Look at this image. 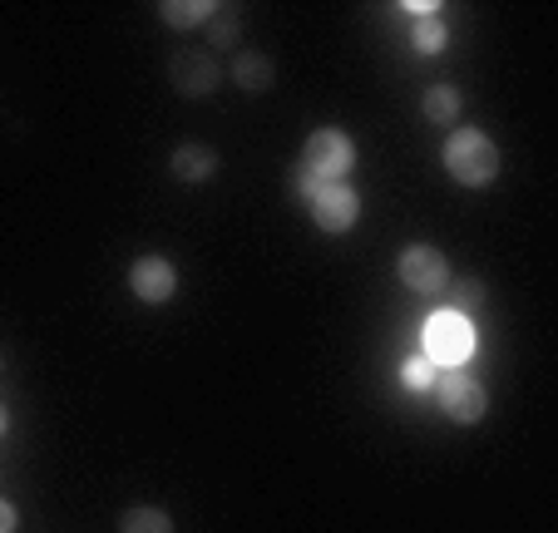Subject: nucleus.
Returning a JSON list of instances; mask_svg holds the SVG:
<instances>
[{"label": "nucleus", "instance_id": "nucleus-1", "mask_svg": "<svg viewBox=\"0 0 558 533\" xmlns=\"http://www.w3.org/2000/svg\"><path fill=\"white\" fill-rule=\"evenodd\" d=\"M440 163L460 189H489L499 178V148H495V138L480 134V129H454L440 148Z\"/></svg>", "mask_w": 558, "mask_h": 533}, {"label": "nucleus", "instance_id": "nucleus-2", "mask_svg": "<svg viewBox=\"0 0 558 533\" xmlns=\"http://www.w3.org/2000/svg\"><path fill=\"white\" fill-rule=\"evenodd\" d=\"M421 355L430 361L435 371H460L464 361L474 355V326L470 316H454V312H435L421 331Z\"/></svg>", "mask_w": 558, "mask_h": 533}, {"label": "nucleus", "instance_id": "nucleus-3", "mask_svg": "<svg viewBox=\"0 0 558 533\" xmlns=\"http://www.w3.org/2000/svg\"><path fill=\"white\" fill-rule=\"evenodd\" d=\"M296 163H302L316 183H341V178L356 168V144H351V134H341V129H316Z\"/></svg>", "mask_w": 558, "mask_h": 533}, {"label": "nucleus", "instance_id": "nucleus-4", "mask_svg": "<svg viewBox=\"0 0 558 533\" xmlns=\"http://www.w3.org/2000/svg\"><path fill=\"white\" fill-rule=\"evenodd\" d=\"M396 272H401V287H411L415 296H440L450 287V262L430 242H411L401 252V262H396Z\"/></svg>", "mask_w": 558, "mask_h": 533}, {"label": "nucleus", "instance_id": "nucleus-5", "mask_svg": "<svg viewBox=\"0 0 558 533\" xmlns=\"http://www.w3.org/2000/svg\"><path fill=\"white\" fill-rule=\"evenodd\" d=\"M435 396H440V410L454 425H480V420L489 415V390L474 376H460V371L435 380Z\"/></svg>", "mask_w": 558, "mask_h": 533}, {"label": "nucleus", "instance_id": "nucleus-6", "mask_svg": "<svg viewBox=\"0 0 558 533\" xmlns=\"http://www.w3.org/2000/svg\"><path fill=\"white\" fill-rule=\"evenodd\" d=\"M306 203H312V222L322 232H331V238L351 232V228H356V218H361V198H356V189H351V183H322V189H316Z\"/></svg>", "mask_w": 558, "mask_h": 533}, {"label": "nucleus", "instance_id": "nucleus-7", "mask_svg": "<svg viewBox=\"0 0 558 533\" xmlns=\"http://www.w3.org/2000/svg\"><path fill=\"white\" fill-rule=\"evenodd\" d=\"M129 292H134L144 306L173 302V292H179V267H173L163 252H144V257L129 267Z\"/></svg>", "mask_w": 558, "mask_h": 533}, {"label": "nucleus", "instance_id": "nucleus-8", "mask_svg": "<svg viewBox=\"0 0 558 533\" xmlns=\"http://www.w3.org/2000/svg\"><path fill=\"white\" fill-rule=\"evenodd\" d=\"M169 84L179 89L183 99H208V95H218L222 64L213 60V54L183 50V54H173V60H169Z\"/></svg>", "mask_w": 558, "mask_h": 533}, {"label": "nucleus", "instance_id": "nucleus-9", "mask_svg": "<svg viewBox=\"0 0 558 533\" xmlns=\"http://www.w3.org/2000/svg\"><path fill=\"white\" fill-rule=\"evenodd\" d=\"M218 168H222V158L213 144H179L169 158V173L179 178V183H213Z\"/></svg>", "mask_w": 558, "mask_h": 533}, {"label": "nucleus", "instance_id": "nucleus-10", "mask_svg": "<svg viewBox=\"0 0 558 533\" xmlns=\"http://www.w3.org/2000/svg\"><path fill=\"white\" fill-rule=\"evenodd\" d=\"M232 84H238L243 95H267L277 84V64L267 60L263 50H238V60H232Z\"/></svg>", "mask_w": 558, "mask_h": 533}, {"label": "nucleus", "instance_id": "nucleus-11", "mask_svg": "<svg viewBox=\"0 0 558 533\" xmlns=\"http://www.w3.org/2000/svg\"><path fill=\"white\" fill-rule=\"evenodd\" d=\"M218 15L213 0H163L158 5V21L169 25V31H193V25H208Z\"/></svg>", "mask_w": 558, "mask_h": 533}, {"label": "nucleus", "instance_id": "nucleus-12", "mask_svg": "<svg viewBox=\"0 0 558 533\" xmlns=\"http://www.w3.org/2000/svg\"><path fill=\"white\" fill-rule=\"evenodd\" d=\"M460 109H464V99H460V89H454V84H430V89H425V99H421V114L430 119V124H454V119H460Z\"/></svg>", "mask_w": 558, "mask_h": 533}, {"label": "nucleus", "instance_id": "nucleus-13", "mask_svg": "<svg viewBox=\"0 0 558 533\" xmlns=\"http://www.w3.org/2000/svg\"><path fill=\"white\" fill-rule=\"evenodd\" d=\"M119 533H173V519L154 504H138V509L119 513Z\"/></svg>", "mask_w": 558, "mask_h": 533}, {"label": "nucleus", "instance_id": "nucleus-14", "mask_svg": "<svg viewBox=\"0 0 558 533\" xmlns=\"http://www.w3.org/2000/svg\"><path fill=\"white\" fill-rule=\"evenodd\" d=\"M445 40H450V31H445L440 15H430V21H415L411 45H415L421 54H440V50H445Z\"/></svg>", "mask_w": 558, "mask_h": 533}, {"label": "nucleus", "instance_id": "nucleus-15", "mask_svg": "<svg viewBox=\"0 0 558 533\" xmlns=\"http://www.w3.org/2000/svg\"><path fill=\"white\" fill-rule=\"evenodd\" d=\"M445 292H450V312L454 316L474 312V306L485 302V282H474V277H460V282L450 277V287H445Z\"/></svg>", "mask_w": 558, "mask_h": 533}, {"label": "nucleus", "instance_id": "nucleus-16", "mask_svg": "<svg viewBox=\"0 0 558 533\" xmlns=\"http://www.w3.org/2000/svg\"><path fill=\"white\" fill-rule=\"evenodd\" d=\"M435 380H440V371H435L425 355H411V361L401 366V386L415 390V396H421V390H435Z\"/></svg>", "mask_w": 558, "mask_h": 533}, {"label": "nucleus", "instance_id": "nucleus-17", "mask_svg": "<svg viewBox=\"0 0 558 533\" xmlns=\"http://www.w3.org/2000/svg\"><path fill=\"white\" fill-rule=\"evenodd\" d=\"M232 35H238V25H232V15L218 5V15H213V45H218V50H228Z\"/></svg>", "mask_w": 558, "mask_h": 533}, {"label": "nucleus", "instance_id": "nucleus-18", "mask_svg": "<svg viewBox=\"0 0 558 533\" xmlns=\"http://www.w3.org/2000/svg\"><path fill=\"white\" fill-rule=\"evenodd\" d=\"M401 11H405V15H421V21H430V15H440V5H435V0H405Z\"/></svg>", "mask_w": 558, "mask_h": 533}, {"label": "nucleus", "instance_id": "nucleus-19", "mask_svg": "<svg viewBox=\"0 0 558 533\" xmlns=\"http://www.w3.org/2000/svg\"><path fill=\"white\" fill-rule=\"evenodd\" d=\"M21 529V513H15L11 499H0V533H15Z\"/></svg>", "mask_w": 558, "mask_h": 533}, {"label": "nucleus", "instance_id": "nucleus-20", "mask_svg": "<svg viewBox=\"0 0 558 533\" xmlns=\"http://www.w3.org/2000/svg\"><path fill=\"white\" fill-rule=\"evenodd\" d=\"M5 425H11V415H5V405H0V435H5Z\"/></svg>", "mask_w": 558, "mask_h": 533}]
</instances>
